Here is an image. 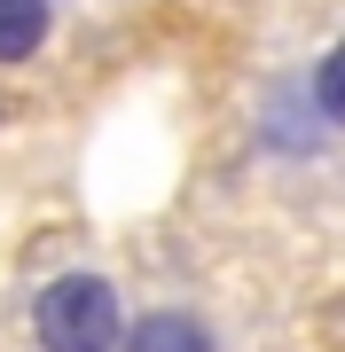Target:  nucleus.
<instances>
[{
  "instance_id": "f257e3e1",
  "label": "nucleus",
  "mask_w": 345,
  "mask_h": 352,
  "mask_svg": "<svg viewBox=\"0 0 345 352\" xmlns=\"http://www.w3.org/2000/svg\"><path fill=\"white\" fill-rule=\"evenodd\" d=\"M32 337H39V352H118L126 305L103 274H55L32 298Z\"/></svg>"
},
{
  "instance_id": "f03ea898",
  "label": "nucleus",
  "mask_w": 345,
  "mask_h": 352,
  "mask_svg": "<svg viewBox=\"0 0 345 352\" xmlns=\"http://www.w3.org/2000/svg\"><path fill=\"white\" fill-rule=\"evenodd\" d=\"M118 352H220L212 329L196 314H180V305H157V314H141L126 337H118Z\"/></svg>"
},
{
  "instance_id": "7ed1b4c3",
  "label": "nucleus",
  "mask_w": 345,
  "mask_h": 352,
  "mask_svg": "<svg viewBox=\"0 0 345 352\" xmlns=\"http://www.w3.org/2000/svg\"><path fill=\"white\" fill-rule=\"evenodd\" d=\"M55 32V8L48 0H0V63H32Z\"/></svg>"
},
{
  "instance_id": "20e7f679",
  "label": "nucleus",
  "mask_w": 345,
  "mask_h": 352,
  "mask_svg": "<svg viewBox=\"0 0 345 352\" xmlns=\"http://www.w3.org/2000/svg\"><path fill=\"white\" fill-rule=\"evenodd\" d=\"M306 94H314V110H322V126L330 133H345V39L330 55L314 63V78H306Z\"/></svg>"
}]
</instances>
